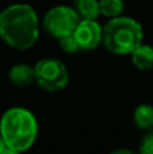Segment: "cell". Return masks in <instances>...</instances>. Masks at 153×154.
I'll list each match as a JSON object with an SVG mask.
<instances>
[{"mask_svg": "<svg viewBox=\"0 0 153 154\" xmlns=\"http://www.w3.org/2000/svg\"><path fill=\"white\" fill-rule=\"evenodd\" d=\"M75 8L81 19H96L100 15L99 0H75Z\"/></svg>", "mask_w": 153, "mask_h": 154, "instance_id": "30bf717a", "label": "cell"}, {"mask_svg": "<svg viewBox=\"0 0 153 154\" xmlns=\"http://www.w3.org/2000/svg\"><path fill=\"white\" fill-rule=\"evenodd\" d=\"M142 39V26L129 16L111 18L103 27V45L114 54H132Z\"/></svg>", "mask_w": 153, "mask_h": 154, "instance_id": "3957f363", "label": "cell"}, {"mask_svg": "<svg viewBox=\"0 0 153 154\" xmlns=\"http://www.w3.org/2000/svg\"><path fill=\"white\" fill-rule=\"evenodd\" d=\"M2 153H8V149H7V146H5L4 141H3L2 134H0V154Z\"/></svg>", "mask_w": 153, "mask_h": 154, "instance_id": "5bb4252c", "label": "cell"}, {"mask_svg": "<svg viewBox=\"0 0 153 154\" xmlns=\"http://www.w3.org/2000/svg\"><path fill=\"white\" fill-rule=\"evenodd\" d=\"M8 79L12 84L18 87H27L33 81H35L34 66L29 64H16L10 69Z\"/></svg>", "mask_w": 153, "mask_h": 154, "instance_id": "52a82bcc", "label": "cell"}, {"mask_svg": "<svg viewBox=\"0 0 153 154\" xmlns=\"http://www.w3.org/2000/svg\"><path fill=\"white\" fill-rule=\"evenodd\" d=\"M81 18L76 8L68 5H56L45 14L43 27L48 34L60 39L73 34Z\"/></svg>", "mask_w": 153, "mask_h": 154, "instance_id": "5b68a950", "label": "cell"}, {"mask_svg": "<svg viewBox=\"0 0 153 154\" xmlns=\"http://www.w3.org/2000/svg\"><path fill=\"white\" fill-rule=\"evenodd\" d=\"M99 8L100 15L111 19L122 15L125 10V4L123 0H99Z\"/></svg>", "mask_w": 153, "mask_h": 154, "instance_id": "8fae6325", "label": "cell"}, {"mask_svg": "<svg viewBox=\"0 0 153 154\" xmlns=\"http://www.w3.org/2000/svg\"><path fill=\"white\" fill-rule=\"evenodd\" d=\"M77 39L81 50H95L100 43H103V27L96 19H81L73 32Z\"/></svg>", "mask_w": 153, "mask_h": 154, "instance_id": "8992f818", "label": "cell"}, {"mask_svg": "<svg viewBox=\"0 0 153 154\" xmlns=\"http://www.w3.org/2000/svg\"><path fill=\"white\" fill-rule=\"evenodd\" d=\"M58 41H60V46H61V50L65 51V53L73 54V53H77V51L81 50V49H80V45H79L77 39L75 38V35H73V34L60 38Z\"/></svg>", "mask_w": 153, "mask_h": 154, "instance_id": "7c38bea8", "label": "cell"}, {"mask_svg": "<svg viewBox=\"0 0 153 154\" xmlns=\"http://www.w3.org/2000/svg\"><path fill=\"white\" fill-rule=\"evenodd\" d=\"M35 81L48 92H57L67 87L69 73L61 61L54 58H42L34 65Z\"/></svg>", "mask_w": 153, "mask_h": 154, "instance_id": "277c9868", "label": "cell"}, {"mask_svg": "<svg viewBox=\"0 0 153 154\" xmlns=\"http://www.w3.org/2000/svg\"><path fill=\"white\" fill-rule=\"evenodd\" d=\"M133 119L138 128L141 130H152L153 128V106L141 104L134 109Z\"/></svg>", "mask_w": 153, "mask_h": 154, "instance_id": "9c48e42d", "label": "cell"}, {"mask_svg": "<svg viewBox=\"0 0 153 154\" xmlns=\"http://www.w3.org/2000/svg\"><path fill=\"white\" fill-rule=\"evenodd\" d=\"M0 134L8 153L26 152L37 139V118L24 107H11L0 118Z\"/></svg>", "mask_w": 153, "mask_h": 154, "instance_id": "7a4b0ae2", "label": "cell"}, {"mask_svg": "<svg viewBox=\"0 0 153 154\" xmlns=\"http://www.w3.org/2000/svg\"><path fill=\"white\" fill-rule=\"evenodd\" d=\"M140 153L153 154V128L148 130V133L142 137L140 143Z\"/></svg>", "mask_w": 153, "mask_h": 154, "instance_id": "4fadbf2b", "label": "cell"}, {"mask_svg": "<svg viewBox=\"0 0 153 154\" xmlns=\"http://www.w3.org/2000/svg\"><path fill=\"white\" fill-rule=\"evenodd\" d=\"M132 62L140 70H151L153 68V48L141 43L132 53Z\"/></svg>", "mask_w": 153, "mask_h": 154, "instance_id": "ba28073f", "label": "cell"}, {"mask_svg": "<svg viewBox=\"0 0 153 154\" xmlns=\"http://www.w3.org/2000/svg\"><path fill=\"white\" fill-rule=\"evenodd\" d=\"M39 37V18L26 3H16L0 12V38L18 50L33 48Z\"/></svg>", "mask_w": 153, "mask_h": 154, "instance_id": "6da1fadb", "label": "cell"}]
</instances>
